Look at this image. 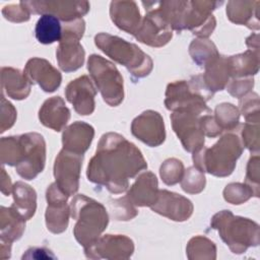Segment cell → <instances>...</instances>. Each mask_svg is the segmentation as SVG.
<instances>
[{"label":"cell","instance_id":"obj_42","mask_svg":"<svg viewBox=\"0 0 260 260\" xmlns=\"http://www.w3.org/2000/svg\"><path fill=\"white\" fill-rule=\"evenodd\" d=\"M245 184L252 189L255 197L259 196V155L257 153L248 161Z\"/></svg>","mask_w":260,"mask_h":260},{"label":"cell","instance_id":"obj_29","mask_svg":"<svg viewBox=\"0 0 260 260\" xmlns=\"http://www.w3.org/2000/svg\"><path fill=\"white\" fill-rule=\"evenodd\" d=\"M25 220L11 206L8 208L2 206L0 215L1 241L12 244L13 241L18 240L24 232Z\"/></svg>","mask_w":260,"mask_h":260},{"label":"cell","instance_id":"obj_24","mask_svg":"<svg viewBox=\"0 0 260 260\" xmlns=\"http://www.w3.org/2000/svg\"><path fill=\"white\" fill-rule=\"evenodd\" d=\"M69 118L70 111L60 96L48 99L39 111L41 123L57 132L65 128Z\"/></svg>","mask_w":260,"mask_h":260},{"label":"cell","instance_id":"obj_2","mask_svg":"<svg viewBox=\"0 0 260 260\" xmlns=\"http://www.w3.org/2000/svg\"><path fill=\"white\" fill-rule=\"evenodd\" d=\"M70 214L76 223L73 234L76 241L87 248L93 244L106 230L109 223V215L105 206L83 195H76L70 202Z\"/></svg>","mask_w":260,"mask_h":260},{"label":"cell","instance_id":"obj_21","mask_svg":"<svg viewBox=\"0 0 260 260\" xmlns=\"http://www.w3.org/2000/svg\"><path fill=\"white\" fill-rule=\"evenodd\" d=\"M157 179L151 172L142 173L127 192L126 198L135 206H151L157 199Z\"/></svg>","mask_w":260,"mask_h":260},{"label":"cell","instance_id":"obj_34","mask_svg":"<svg viewBox=\"0 0 260 260\" xmlns=\"http://www.w3.org/2000/svg\"><path fill=\"white\" fill-rule=\"evenodd\" d=\"M213 117L216 124L222 131H233L239 125L240 112L233 104L222 103L215 107Z\"/></svg>","mask_w":260,"mask_h":260},{"label":"cell","instance_id":"obj_20","mask_svg":"<svg viewBox=\"0 0 260 260\" xmlns=\"http://www.w3.org/2000/svg\"><path fill=\"white\" fill-rule=\"evenodd\" d=\"M23 72L31 83H38L46 92L56 90L62 81L61 73L50 62L42 58L29 59Z\"/></svg>","mask_w":260,"mask_h":260},{"label":"cell","instance_id":"obj_33","mask_svg":"<svg viewBox=\"0 0 260 260\" xmlns=\"http://www.w3.org/2000/svg\"><path fill=\"white\" fill-rule=\"evenodd\" d=\"M186 254L190 260H213L216 258V247L214 243L207 238L196 236L189 241Z\"/></svg>","mask_w":260,"mask_h":260},{"label":"cell","instance_id":"obj_46","mask_svg":"<svg viewBox=\"0 0 260 260\" xmlns=\"http://www.w3.org/2000/svg\"><path fill=\"white\" fill-rule=\"evenodd\" d=\"M57 257L47 248H29L25 251L22 259H56Z\"/></svg>","mask_w":260,"mask_h":260},{"label":"cell","instance_id":"obj_15","mask_svg":"<svg viewBox=\"0 0 260 260\" xmlns=\"http://www.w3.org/2000/svg\"><path fill=\"white\" fill-rule=\"evenodd\" d=\"M66 195L55 183L47 189L46 198L48 206L45 213L47 229L53 234H60L66 231L69 221L70 206L67 205Z\"/></svg>","mask_w":260,"mask_h":260},{"label":"cell","instance_id":"obj_8","mask_svg":"<svg viewBox=\"0 0 260 260\" xmlns=\"http://www.w3.org/2000/svg\"><path fill=\"white\" fill-rule=\"evenodd\" d=\"M62 39L56 51L59 67L65 72H72L80 68L84 62V50L79 40L83 37L85 22L82 18L65 22Z\"/></svg>","mask_w":260,"mask_h":260},{"label":"cell","instance_id":"obj_17","mask_svg":"<svg viewBox=\"0 0 260 260\" xmlns=\"http://www.w3.org/2000/svg\"><path fill=\"white\" fill-rule=\"evenodd\" d=\"M131 132L137 139L148 146H158L166 138L164 119L155 111H144L132 121Z\"/></svg>","mask_w":260,"mask_h":260},{"label":"cell","instance_id":"obj_13","mask_svg":"<svg viewBox=\"0 0 260 260\" xmlns=\"http://www.w3.org/2000/svg\"><path fill=\"white\" fill-rule=\"evenodd\" d=\"M134 252L133 241L123 235H105L84 248L90 259H128Z\"/></svg>","mask_w":260,"mask_h":260},{"label":"cell","instance_id":"obj_6","mask_svg":"<svg viewBox=\"0 0 260 260\" xmlns=\"http://www.w3.org/2000/svg\"><path fill=\"white\" fill-rule=\"evenodd\" d=\"M213 93L207 88L202 74L193 76L189 81L180 80L169 83L166 90L165 105L173 112L187 111L199 115L211 114L206 102Z\"/></svg>","mask_w":260,"mask_h":260},{"label":"cell","instance_id":"obj_27","mask_svg":"<svg viewBox=\"0 0 260 260\" xmlns=\"http://www.w3.org/2000/svg\"><path fill=\"white\" fill-rule=\"evenodd\" d=\"M204 68L205 73L202 74V77L207 88L212 93L222 90L226 86L231 77L229 58L219 55Z\"/></svg>","mask_w":260,"mask_h":260},{"label":"cell","instance_id":"obj_18","mask_svg":"<svg viewBox=\"0 0 260 260\" xmlns=\"http://www.w3.org/2000/svg\"><path fill=\"white\" fill-rule=\"evenodd\" d=\"M96 89L87 75H82L70 81L65 88L66 100L73 105L78 115L86 116L94 111Z\"/></svg>","mask_w":260,"mask_h":260},{"label":"cell","instance_id":"obj_32","mask_svg":"<svg viewBox=\"0 0 260 260\" xmlns=\"http://www.w3.org/2000/svg\"><path fill=\"white\" fill-rule=\"evenodd\" d=\"M189 53L193 61L201 67H205L219 56L215 45L205 38L192 41L189 47Z\"/></svg>","mask_w":260,"mask_h":260},{"label":"cell","instance_id":"obj_35","mask_svg":"<svg viewBox=\"0 0 260 260\" xmlns=\"http://www.w3.org/2000/svg\"><path fill=\"white\" fill-rule=\"evenodd\" d=\"M19 135L3 137L0 141V155L2 165L16 167L19 159Z\"/></svg>","mask_w":260,"mask_h":260},{"label":"cell","instance_id":"obj_16","mask_svg":"<svg viewBox=\"0 0 260 260\" xmlns=\"http://www.w3.org/2000/svg\"><path fill=\"white\" fill-rule=\"evenodd\" d=\"M30 13L51 14L65 22L81 18L89 10V3L78 2H54V1H21Z\"/></svg>","mask_w":260,"mask_h":260},{"label":"cell","instance_id":"obj_36","mask_svg":"<svg viewBox=\"0 0 260 260\" xmlns=\"http://www.w3.org/2000/svg\"><path fill=\"white\" fill-rule=\"evenodd\" d=\"M204 173L195 167L188 168L181 180L182 189L189 194L200 193L205 187Z\"/></svg>","mask_w":260,"mask_h":260},{"label":"cell","instance_id":"obj_3","mask_svg":"<svg viewBox=\"0 0 260 260\" xmlns=\"http://www.w3.org/2000/svg\"><path fill=\"white\" fill-rule=\"evenodd\" d=\"M244 146L234 133L223 135L213 146L193 152L194 167L216 177L230 176L241 156Z\"/></svg>","mask_w":260,"mask_h":260},{"label":"cell","instance_id":"obj_12","mask_svg":"<svg viewBox=\"0 0 260 260\" xmlns=\"http://www.w3.org/2000/svg\"><path fill=\"white\" fill-rule=\"evenodd\" d=\"M82 154L62 149L54 164V176L58 187L68 196L74 195L79 187Z\"/></svg>","mask_w":260,"mask_h":260},{"label":"cell","instance_id":"obj_7","mask_svg":"<svg viewBox=\"0 0 260 260\" xmlns=\"http://www.w3.org/2000/svg\"><path fill=\"white\" fill-rule=\"evenodd\" d=\"M87 69L103 100L111 107L119 106L124 99L123 77L116 66L100 55L92 54L87 61Z\"/></svg>","mask_w":260,"mask_h":260},{"label":"cell","instance_id":"obj_22","mask_svg":"<svg viewBox=\"0 0 260 260\" xmlns=\"http://www.w3.org/2000/svg\"><path fill=\"white\" fill-rule=\"evenodd\" d=\"M93 136L94 129L91 125L82 121H76L69 125L63 132V148L83 155V153L88 149Z\"/></svg>","mask_w":260,"mask_h":260},{"label":"cell","instance_id":"obj_43","mask_svg":"<svg viewBox=\"0 0 260 260\" xmlns=\"http://www.w3.org/2000/svg\"><path fill=\"white\" fill-rule=\"evenodd\" d=\"M2 14L6 19L10 21L21 22L29 19L30 12L22 4V2H19L18 4H11V5L5 6L2 9Z\"/></svg>","mask_w":260,"mask_h":260},{"label":"cell","instance_id":"obj_31","mask_svg":"<svg viewBox=\"0 0 260 260\" xmlns=\"http://www.w3.org/2000/svg\"><path fill=\"white\" fill-rule=\"evenodd\" d=\"M35 34L37 40L44 45L60 42L63 27L60 20L51 14H43L36 23Z\"/></svg>","mask_w":260,"mask_h":260},{"label":"cell","instance_id":"obj_14","mask_svg":"<svg viewBox=\"0 0 260 260\" xmlns=\"http://www.w3.org/2000/svg\"><path fill=\"white\" fill-rule=\"evenodd\" d=\"M134 37L150 47H162L173 37V29L164 18L158 7L147 10Z\"/></svg>","mask_w":260,"mask_h":260},{"label":"cell","instance_id":"obj_39","mask_svg":"<svg viewBox=\"0 0 260 260\" xmlns=\"http://www.w3.org/2000/svg\"><path fill=\"white\" fill-rule=\"evenodd\" d=\"M240 110L246 122L259 123V96L255 92H249L240 99Z\"/></svg>","mask_w":260,"mask_h":260},{"label":"cell","instance_id":"obj_41","mask_svg":"<svg viewBox=\"0 0 260 260\" xmlns=\"http://www.w3.org/2000/svg\"><path fill=\"white\" fill-rule=\"evenodd\" d=\"M254 86V79L250 77L233 78L226 84V90L235 98L241 99L245 94L249 93Z\"/></svg>","mask_w":260,"mask_h":260},{"label":"cell","instance_id":"obj_47","mask_svg":"<svg viewBox=\"0 0 260 260\" xmlns=\"http://www.w3.org/2000/svg\"><path fill=\"white\" fill-rule=\"evenodd\" d=\"M1 192L4 195H9L12 192V185L10 182V178L9 176L6 174L4 168H2V177H1Z\"/></svg>","mask_w":260,"mask_h":260},{"label":"cell","instance_id":"obj_30","mask_svg":"<svg viewBox=\"0 0 260 260\" xmlns=\"http://www.w3.org/2000/svg\"><path fill=\"white\" fill-rule=\"evenodd\" d=\"M229 65L231 77H250L259 69V50H247L245 53L230 56Z\"/></svg>","mask_w":260,"mask_h":260},{"label":"cell","instance_id":"obj_4","mask_svg":"<svg viewBox=\"0 0 260 260\" xmlns=\"http://www.w3.org/2000/svg\"><path fill=\"white\" fill-rule=\"evenodd\" d=\"M210 226L216 230L221 240L235 254H242L250 247L259 245V225L255 221L235 216L230 210H221L213 215Z\"/></svg>","mask_w":260,"mask_h":260},{"label":"cell","instance_id":"obj_19","mask_svg":"<svg viewBox=\"0 0 260 260\" xmlns=\"http://www.w3.org/2000/svg\"><path fill=\"white\" fill-rule=\"evenodd\" d=\"M150 208L175 221L187 220L193 213V204L189 199L168 190H158L157 199Z\"/></svg>","mask_w":260,"mask_h":260},{"label":"cell","instance_id":"obj_38","mask_svg":"<svg viewBox=\"0 0 260 260\" xmlns=\"http://www.w3.org/2000/svg\"><path fill=\"white\" fill-rule=\"evenodd\" d=\"M254 196L252 189L242 183L229 184L223 190L224 199L232 204H242Z\"/></svg>","mask_w":260,"mask_h":260},{"label":"cell","instance_id":"obj_44","mask_svg":"<svg viewBox=\"0 0 260 260\" xmlns=\"http://www.w3.org/2000/svg\"><path fill=\"white\" fill-rule=\"evenodd\" d=\"M1 132H4L7 128H10L16 119V110L14 107L5 100L2 94L1 99Z\"/></svg>","mask_w":260,"mask_h":260},{"label":"cell","instance_id":"obj_37","mask_svg":"<svg viewBox=\"0 0 260 260\" xmlns=\"http://www.w3.org/2000/svg\"><path fill=\"white\" fill-rule=\"evenodd\" d=\"M184 172L182 161L177 158H169L165 160L159 169L161 180L167 185H175L181 182Z\"/></svg>","mask_w":260,"mask_h":260},{"label":"cell","instance_id":"obj_25","mask_svg":"<svg viewBox=\"0 0 260 260\" xmlns=\"http://www.w3.org/2000/svg\"><path fill=\"white\" fill-rule=\"evenodd\" d=\"M1 84L2 91L14 100H23L30 92L31 82L24 72L12 67H2Z\"/></svg>","mask_w":260,"mask_h":260},{"label":"cell","instance_id":"obj_45","mask_svg":"<svg viewBox=\"0 0 260 260\" xmlns=\"http://www.w3.org/2000/svg\"><path fill=\"white\" fill-rule=\"evenodd\" d=\"M201 126H202L204 135L211 138L218 136L222 132V130L216 124L214 117L211 114H206L201 116Z\"/></svg>","mask_w":260,"mask_h":260},{"label":"cell","instance_id":"obj_9","mask_svg":"<svg viewBox=\"0 0 260 260\" xmlns=\"http://www.w3.org/2000/svg\"><path fill=\"white\" fill-rule=\"evenodd\" d=\"M20 153L15 167L17 174L25 179H35L45 168L46 142L44 137L36 132L19 135Z\"/></svg>","mask_w":260,"mask_h":260},{"label":"cell","instance_id":"obj_5","mask_svg":"<svg viewBox=\"0 0 260 260\" xmlns=\"http://www.w3.org/2000/svg\"><path fill=\"white\" fill-rule=\"evenodd\" d=\"M95 46L115 62L125 66L132 76L142 78L147 76L153 67L151 58L135 44L106 32L94 37Z\"/></svg>","mask_w":260,"mask_h":260},{"label":"cell","instance_id":"obj_40","mask_svg":"<svg viewBox=\"0 0 260 260\" xmlns=\"http://www.w3.org/2000/svg\"><path fill=\"white\" fill-rule=\"evenodd\" d=\"M242 144L250 151H259V123L246 122L242 129Z\"/></svg>","mask_w":260,"mask_h":260},{"label":"cell","instance_id":"obj_10","mask_svg":"<svg viewBox=\"0 0 260 260\" xmlns=\"http://www.w3.org/2000/svg\"><path fill=\"white\" fill-rule=\"evenodd\" d=\"M201 116L187 111H177L171 115L175 133L181 140L185 150L192 153L204 145L205 135L201 126Z\"/></svg>","mask_w":260,"mask_h":260},{"label":"cell","instance_id":"obj_11","mask_svg":"<svg viewBox=\"0 0 260 260\" xmlns=\"http://www.w3.org/2000/svg\"><path fill=\"white\" fill-rule=\"evenodd\" d=\"M222 2L187 1L183 18V29H189L199 38L209 37L216 24L211 12Z\"/></svg>","mask_w":260,"mask_h":260},{"label":"cell","instance_id":"obj_28","mask_svg":"<svg viewBox=\"0 0 260 260\" xmlns=\"http://www.w3.org/2000/svg\"><path fill=\"white\" fill-rule=\"evenodd\" d=\"M13 203L15 209L26 220L30 219L37 209V193L34 188L22 182H16L12 187Z\"/></svg>","mask_w":260,"mask_h":260},{"label":"cell","instance_id":"obj_1","mask_svg":"<svg viewBox=\"0 0 260 260\" xmlns=\"http://www.w3.org/2000/svg\"><path fill=\"white\" fill-rule=\"evenodd\" d=\"M146 168V160L135 144L118 133L109 132L101 137L86 176L88 181L119 194L127 190L129 179Z\"/></svg>","mask_w":260,"mask_h":260},{"label":"cell","instance_id":"obj_48","mask_svg":"<svg viewBox=\"0 0 260 260\" xmlns=\"http://www.w3.org/2000/svg\"><path fill=\"white\" fill-rule=\"evenodd\" d=\"M258 34H254L251 35L249 38H247L246 40V44L249 48H251L250 50H259V39H258Z\"/></svg>","mask_w":260,"mask_h":260},{"label":"cell","instance_id":"obj_26","mask_svg":"<svg viewBox=\"0 0 260 260\" xmlns=\"http://www.w3.org/2000/svg\"><path fill=\"white\" fill-rule=\"evenodd\" d=\"M259 4V1H230L226 5V15L229 19L236 24L258 29Z\"/></svg>","mask_w":260,"mask_h":260},{"label":"cell","instance_id":"obj_23","mask_svg":"<svg viewBox=\"0 0 260 260\" xmlns=\"http://www.w3.org/2000/svg\"><path fill=\"white\" fill-rule=\"evenodd\" d=\"M110 14L113 22L128 34L134 36L140 26V12L134 1L111 2Z\"/></svg>","mask_w":260,"mask_h":260}]
</instances>
